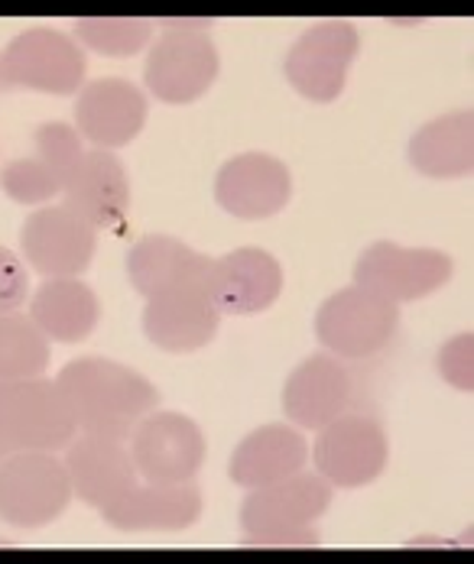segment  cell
Segmentation results:
<instances>
[{
  "label": "cell",
  "instance_id": "6da1fadb",
  "mask_svg": "<svg viewBox=\"0 0 474 564\" xmlns=\"http://www.w3.org/2000/svg\"><path fill=\"white\" fill-rule=\"evenodd\" d=\"M56 383L68 402L75 429L91 438L127 442L160 405V393L147 377L101 357L72 360L62 367Z\"/></svg>",
  "mask_w": 474,
  "mask_h": 564
},
{
  "label": "cell",
  "instance_id": "7a4b0ae2",
  "mask_svg": "<svg viewBox=\"0 0 474 564\" xmlns=\"http://www.w3.org/2000/svg\"><path fill=\"white\" fill-rule=\"evenodd\" d=\"M332 503V487L319 474H297L273 487L254 490L240 507V525L250 545L309 549L319 545L315 522Z\"/></svg>",
  "mask_w": 474,
  "mask_h": 564
},
{
  "label": "cell",
  "instance_id": "3957f363",
  "mask_svg": "<svg viewBox=\"0 0 474 564\" xmlns=\"http://www.w3.org/2000/svg\"><path fill=\"white\" fill-rule=\"evenodd\" d=\"M72 500L65 464L53 452H13L0 464V519L17 529L56 522Z\"/></svg>",
  "mask_w": 474,
  "mask_h": 564
},
{
  "label": "cell",
  "instance_id": "277c9868",
  "mask_svg": "<svg viewBox=\"0 0 474 564\" xmlns=\"http://www.w3.org/2000/svg\"><path fill=\"white\" fill-rule=\"evenodd\" d=\"M0 429L13 452H60L75 438V419L60 383L13 380L0 383Z\"/></svg>",
  "mask_w": 474,
  "mask_h": 564
},
{
  "label": "cell",
  "instance_id": "5b68a950",
  "mask_svg": "<svg viewBox=\"0 0 474 564\" xmlns=\"http://www.w3.org/2000/svg\"><path fill=\"white\" fill-rule=\"evenodd\" d=\"M400 325V308L387 295L367 289V285H348L335 292L315 315V335L335 350L338 357L360 360L377 354L387 340L394 338Z\"/></svg>",
  "mask_w": 474,
  "mask_h": 564
},
{
  "label": "cell",
  "instance_id": "8992f818",
  "mask_svg": "<svg viewBox=\"0 0 474 564\" xmlns=\"http://www.w3.org/2000/svg\"><path fill=\"white\" fill-rule=\"evenodd\" d=\"M387 435L377 419L370 415H342L332 425L319 429L312 460L319 477L328 487L355 490L377 480L387 467Z\"/></svg>",
  "mask_w": 474,
  "mask_h": 564
},
{
  "label": "cell",
  "instance_id": "52a82bcc",
  "mask_svg": "<svg viewBox=\"0 0 474 564\" xmlns=\"http://www.w3.org/2000/svg\"><path fill=\"white\" fill-rule=\"evenodd\" d=\"M3 65V88H36L50 95H72L85 82V53L75 40L60 30H26L20 33L7 53Z\"/></svg>",
  "mask_w": 474,
  "mask_h": 564
},
{
  "label": "cell",
  "instance_id": "ba28073f",
  "mask_svg": "<svg viewBox=\"0 0 474 564\" xmlns=\"http://www.w3.org/2000/svg\"><path fill=\"white\" fill-rule=\"evenodd\" d=\"M130 457L147 484H192L205 460V435L179 412H153L130 435Z\"/></svg>",
  "mask_w": 474,
  "mask_h": 564
},
{
  "label": "cell",
  "instance_id": "9c48e42d",
  "mask_svg": "<svg viewBox=\"0 0 474 564\" xmlns=\"http://www.w3.org/2000/svg\"><path fill=\"white\" fill-rule=\"evenodd\" d=\"M218 78V50L202 30L163 33L147 58V85L166 105L198 101Z\"/></svg>",
  "mask_w": 474,
  "mask_h": 564
},
{
  "label": "cell",
  "instance_id": "30bf717a",
  "mask_svg": "<svg viewBox=\"0 0 474 564\" xmlns=\"http://www.w3.org/2000/svg\"><path fill=\"white\" fill-rule=\"evenodd\" d=\"M360 36L352 23H319L305 30L287 56V78L309 101H335L345 91L348 68L357 56Z\"/></svg>",
  "mask_w": 474,
  "mask_h": 564
},
{
  "label": "cell",
  "instance_id": "8fae6325",
  "mask_svg": "<svg viewBox=\"0 0 474 564\" xmlns=\"http://www.w3.org/2000/svg\"><path fill=\"white\" fill-rule=\"evenodd\" d=\"M452 257L429 247H400V243H374L360 253L355 267V285H367L390 302H416L452 280Z\"/></svg>",
  "mask_w": 474,
  "mask_h": 564
},
{
  "label": "cell",
  "instance_id": "7c38bea8",
  "mask_svg": "<svg viewBox=\"0 0 474 564\" xmlns=\"http://www.w3.org/2000/svg\"><path fill=\"white\" fill-rule=\"evenodd\" d=\"M26 263L46 280H78L95 257L98 237L65 205L33 212L20 230Z\"/></svg>",
  "mask_w": 474,
  "mask_h": 564
},
{
  "label": "cell",
  "instance_id": "4fadbf2b",
  "mask_svg": "<svg viewBox=\"0 0 474 564\" xmlns=\"http://www.w3.org/2000/svg\"><path fill=\"white\" fill-rule=\"evenodd\" d=\"M222 322L218 305L212 302L208 282H185L147 299L143 332L157 347L170 354H188L215 338Z\"/></svg>",
  "mask_w": 474,
  "mask_h": 564
},
{
  "label": "cell",
  "instance_id": "5bb4252c",
  "mask_svg": "<svg viewBox=\"0 0 474 564\" xmlns=\"http://www.w3.org/2000/svg\"><path fill=\"white\" fill-rule=\"evenodd\" d=\"M65 208L95 230H118L130 205V182L111 150H85L68 175Z\"/></svg>",
  "mask_w": 474,
  "mask_h": 564
},
{
  "label": "cell",
  "instance_id": "9a60e30c",
  "mask_svg": "<svg viewBox=\"0 0 474 564\" xmlns=\"http://www.w3.org/2000/svg\"><path fill=\"white\" fill-rule=\"evenodd\" d=\"M290 195H293L290 170L267 153H244L228 160L215 182L218 205L244 221H260L283 212Z\"/></svg>",
  "mask_w": 474,
  "mask_h": 564
},
{
  "label": "cell",
  "instance_id": "2e32d148",
  "mask_svg": "<svg viewBox=\"0 0 474 564\" xmlns=\"http://www.w3.org/2000/svg\"><path fill=\"white\" fill-rule=\"evenodd\" d=\"M62 464L68 470L72 494L95 509H108L111 503H118L120 497H127L140 484L130 452L123 448V442H111V438L85 435L72 442Z\"/></svg>",
  "mask_w": 474,
  "mask_h": 564
},
{
  "label": "cell",
  "instance_id": "e0dca14e",
  "mask_svg": "<svg viewBox=\"0 0 474 564\" xmlns=\"http://www.w3.org/2000/svg\"><path fill=\"white\" fill-rule=\"evenodd\" d=\"M208 292L218 312L228 315H257L270 308L283 292V270L280 263L257 247H240L212 260Z\"/></svg>",
  "mask_w": 474,
  "mask_h": 564
},
{
  "label": "cell",
  "instance_id": "ac0fdd59",
  "mask_svg": "<svg viewBox=\"0 0 474 564\" xmlns=\"http://www.w3.org/2000/svg\"><path fill=\"white\" fill-rule=\"evenodd\" d=\"M75 120L78 133L88 137L98 150L127 147L147 123L143 91L123 78H98L82 88Z\"/></svg>",
  "mask_w": 474,
  "mask_h": 564
},
{
  "label": "cell",
  "instance_id": "d6986e66",
  "mask_svg": "<svg viewBox=\"0 0 474 564\" xmlns=\"http://www.w3.org/2000/svg\"><path fill=\"white\" fill-rule=\"evenodd\" d=\"M352 373L332 357H309L290 373L283 387V409L299 429H325L352 405Z\"/></svg>",
  "mask_w": 474,
  "mask_h": 564
},
{
  "label": "cell",
  "instance_id": "ffe728a7",
  "mask_svg": "<svg viewBox=\"0 0 474 564\" xmlns=\"http://www.w3.org/2000/svg\"><path fill=\"white\" fill-rule=\"evenodd\" d=\"M101 516L120 532H179L198 522L202 494L192 484H137Z\"/></svg>",
  "mask_w": 474,
  "mask_h": 564
},
{
  "label": "cell",
  "instance_id": "44dd1931",
  "mask_svg": "<svg viewBox=\"0 0 474 564\" xmlns=\"http://www.w3.org/2000/svg\"><path fill=\"white\" fill-rule=\"evenodd\" d=\"M305 460H309V445L297 429L263 425L237 445L228 470L237 487L263 490L302 474Z\"/></svg>",
  "mask_w": 474,
  "mask_h": 564
},
{
  "label": "cell",
  "instance_id": "7402d4cb",
  "mask_svg": "<svg viewBox=\"0 0 474 564\" xmlns=\"http://www.w3.org/2000/svg\"><path fill=\"white\" fill-rule=\"evenodd\" d=\"M127 276L143 299H150V295H160V292L185 285V282H208L212 260L195 253L176 237L153 234V237H143L130 250Z\"/></svg>",
  "mask_w": 474,
  "mask_h": 564
},
{
  "label": "cell",
  "instance_id": "603a6c76",
  "mask_svg": "<svg viewBox=\"0 0 474 564\" xmlns=\"http://www.w3.org/2000/svg\"><path fill=\"white\" fill-rule=\"evenodd\" d=\"M30 322L46 340L78 344L98 325V295L78 280H50L30 302Z\"/></svg>",
  "mask_w": 474,
  "mask_h": 564
},
{
  "label": "cell",
  "instance_id": "cb8c5ba5",
  "mask_svg": "<svg viewBox=\"0 0 474 564\" xmlns=\"http://www.w3.org/2000/svg\"><path fill=\"white\" fill-rule=\"evenodd\" d=\"M410 163L429 178H459L474 170L472 111L429 120L410 143Z\"/></svg>",
  "mask_w": 474,
  "mask_h": 564
},
{
  "label": "cell",
  "instance_id": "d4e9b609",
  "mask_svg": "<svg viewBox=\"0 0 474 564\" xmlns=\"http://www.w3.org/2000/svg\"><path fill=\"white\" fill-rule=\"evenodd\" d=\"M50 364V340L30 315H0V383L33 380Z\"/></svg>",
  "mask_w": 474,
  "mask_h": 564
},
{
  "label": "cell",
  "instance_id": "484cf974",
  "mask_svg": "<svg viewBox=\"0 0 474 564\" xmlns=\"http://www.w3.org/2000/svg\"><path fill=\"white\" fill-rule=\"evenodd\" d=\"M68 175H72V170H65L53 156L36 150V156L13 160L10 166H3L0 188L20 205H46L65 188Z\"/></svg>",
  "mask_w": 474,
  "mask_h": 564
},
{
  "label": "cell",
  "instance_id": "4316f807",
  "mask_svg": "<svg viewBox=\"0 0 474 564\" xmlns=\"http://www.w3.org/2000/svg\"><path fill=\"white\" fill-rule=\"evenodd\" d=\"M75 30L88 50L111 58L137 56L153 36L150 20L140 17H82Z\"/></svg>",
  "mask_w": 474,
  "mask_h": 564
},
{
  "label": "cell",
  "instance_id": "83f0119b",
  "mask_svg": "<svg viewBox=\"0 0 474 564\" xmlns=\"http://www.w3.org/2000/svg\"><path fill=\"white\" fill-rule=\"evenodd\" d=\"M439 370L455 390H474V335H459L439 350Z\"/></svg>",
  "mask_w": 474,
  "mask_h": 564
},
{
  "label": "cell",
  "instance_id": "f1b7e54d",
  "mask_svg": "<svg viewBox=\"0 0 474 564\" xmlns=\"http://www.w3.org/2000/svg\"><path fill=\"white\" fill-rule=\"evenodd\" d=\"M26 267L17 253H10L7 247H0V315L17 312L26 302Z\"/></svg>",
  "mask_w": 474,
  "mask_h": 564
},
{
  "label": "cell",
  "instance_id": "f546056e",
  "mask_svg": "<svg viewBox=\"0 0 474 564\" xmlns=\"http://www.w3.org/2000/svg\"><path fill=\"white\" fill-rule=\"evenodd\" d=\"M10 454H13V445H10V438L3 435V429H0V464H3Z\"/></svg>",
  "mask_w": 474,
  "mask_h": 564
},
{
  "label": "cell",
  "instance_id": "4dcf8cb0",
  "mask_svg": "<svg viewBox=\"0 0 474 564\" xmlns=\"http://www.w3.org/2000/svg\"><path fill=\"white\" fill-rule=\"evenodd\" d=\"M0 88H3V65H0Z\"/></svg>",
  "mask_w": 474,
  "mask_h": 564
}]
</instances>
